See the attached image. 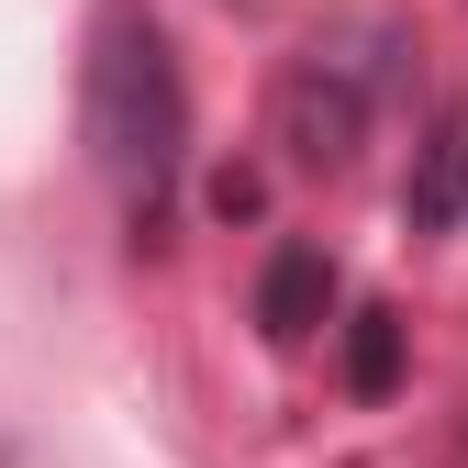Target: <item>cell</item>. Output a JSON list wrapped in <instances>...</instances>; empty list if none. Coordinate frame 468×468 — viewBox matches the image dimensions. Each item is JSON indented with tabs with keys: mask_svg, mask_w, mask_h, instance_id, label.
Wrapping results in <instances>:
<instances>
[{
	"mask_svg": "<svg viewBox=\"0 0 468 468\" xmlns=\"http://www.w3.org/2000/svg\"><path fill=\"white\" fill-rule=\"evenodd\" d=\"M79 123H90V167L112 179L134 246H156L167 190H179V156H190V79H179V45H167V23L145 0H101Z\"/></svg>",
	"mask_w": 468,
	"mask_h": 468,
	"instance_id": "6da1fadb",
	"label": "cell"
},
{
	"mask_svg": "<svg viewBox=\"0 0 468 468\" xmlns=\"http://www.w3.org/2000/svg\"><path fill=\"white\" fill-rule=\"evenodd\" d=\"M379 90H390V34H335V45H302L279 68V101H268V145L313 179H346L379 123Z\"/></svg>",
	"mask_w": 468,
	"mask_h": 468,
	"instance_id": "7a4b0ae2",
	"label": "cell"
},
{
	"mask_svg": "<svg viewBox=\"0 0 468 468\" xmlns=\"http://www.w3.org/2000/svg\"><path fill=\"white\" fill-rule=\"evenodd\" d=\"M401 223L413 234H457L468 223V90L413 134V179H401Z\"/></svg>",
	"mask_w": 468,
	"mask_h": 468,
	"instance_id": "3957f363",
	"label": "cell"
},
{
	"mask_svg": "<svg viewBox=\"0 0 468 468\" xmlns=\"http://www.w3.org/2000/svg\"><path fill=\"white\" fill-rule=\"evenodd\" d=\"M324 313H335V257L302 246V234L268 246V268H257V335H268V346H313Z\"/></svg>",
	"mask_w": 468,
	"mask_h": 468,
	"instance_id": "277c9868",
	"label": "cell"
},
{
	"mask_svg": "<svg viewBox=\"0 0 468 468\" xmlns=\"http://www.w3.org/2000/svg\"><path fill=\"white\" fill-rule=\"evenodd\" d=\"M346 390H357V401L401 390V313H357V324H346Z\"/></svg>",
	"mask_w": 468,
	"mask_h": 468,
	"instance_id": "5b68a950",
	"label": "cell"
},
{
	"mask_svg": "<svg viewBox=\"0 0 468 468\" xmlns=\"http://www.w3.org/2000/svg\"><path fill=\"white\" fill-rule=\"evenodd\" d=\"M257 201H268V190H257V167H223V179H212V212H223V223H246Z\"/></svg>",
	"mask_w": 468,
	"mask_h": 468,
	"instance_id": "8992f818",
	"label": "cell"
}]
</instances>
